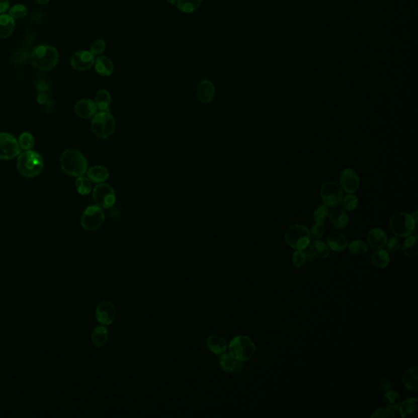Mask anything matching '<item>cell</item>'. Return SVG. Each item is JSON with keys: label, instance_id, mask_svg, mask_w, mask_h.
<instances>
[{"label": "cell", "instance_id": "obj_14", "mask_svg": "<svg viewBox=\"0 0 418 418\" xmlns=\"http://www.w3.org/2000/svg\"><path fill=\"white\" fill-rule=\"evenodd\" d=\"M360 177L352 169L343 170L340 176L341 187L348 194L356 193L360 187Z\"/></svg>", "mask_w": 418, "mask_h": 418}, {"label": "cell", "instance_id": "obj_36", "mask_svg": "<svg viewBox=\"0 0 418 418\" xmlns=\"http://www.w3.org/2000/svg\"><path fill=\"white\" fill-rule=\"evenodd\" d=\"M18 143L22 150H31L35 145V137L30 132H22L18 140Z\"/></svg>", "mask_w": 418, "mask_h": 418}, {"label": "cell", "instance_id": "obj_41", "mask_svg": "<svg viewBox=\"0 0 418 418\" xmlns=\"http://www.w3.org/2000/svg\"><path fill=\"white\" fill-rule=\"evenodd\" d=\"M310 236L314 238H321L324 235L325 232H326V226L323 222H316L311 227V230H310Z\"/></svg>", "mask_w": 418, "mask_h": 418}, {"label": "cell", "instance_id": "obj_12", "mask_svg": "<svg viewBox=\"0 0 418 418\" xmlns=\"http://www.w3.org/2000/svg\"><path fill=\"white\" fill-rule=\"evenodd\" d=\"M117 311L115 305L108 300H104L98 304L96 309V318L102 325H111L115 322Z\"/></svg>", "mask_w": 418, "mask_h": 418}, {"label": "cell", "instance_id": "obj_32", "mask_svg": "<svg viewBox=\"0 0 418 418\" xmlns=\"http://www.w3.org/2000/svg\"><path fill=\"white\" fill-rule=\"evenodd\" d=\"M203 0H178L177 8L184 13H193L201 6Z\"/></svg>", "mask_w": 418, "mask_h": 418}, {"label": "cell", "instance_id": "obj_5", "mask_svg": "<svg viewBox=\"0 0 418 418\" xmlns=\"http://www.w3.org/2000/svg\"><path fill=\"white\" fill-rule=\"evenodd\" d=\"M389 225L393 234L400 238L409 236L413 232L416 234L417 230V222L407 212H396L390 217Z\"/></svg>", "mask_w": 418, "mask_h": 418}, {"label": "cell", "instance_id": "obj_37", "mask_svg": "<svg viewBox=\"0 0 418 418\" xmlns=\"http://www.w3.org/2000/svg\"><path fill=\"white\" fill-rule=\"evenodd\" d=\"M342 204H343V208L345 211H353L356 209L359 204V199L355 194H348L346 195L344 198H343L342 200Z\"/></svg>", "mask_w": 418, "mask_h": 418}, {"label": "cell", "instance_id": "obj_15", "mask_svg": "<svg viewBox=\"0 0 418 418\" xmlns=\"http://www.w3.org/2000/svg\"><path fill=\"white\" fill-rule=\"evenodd\" d=\"M196 94L198 99L202 103L208 104L212 102L216 96V89L213 82L208 79L202 80L198 85Z\"/></svg>", "mask_w": 418, "mask_h": 418}, {"label": "cell", "instance_id": "obj_46", "mask_svg": "<svg viewBox=\"0 0 418 418\" xmlns=\"http://www.w3.org/2000/svg\"><path fill=\"white\" fill-rule=\"evenodd\" d=\"M10 7L9 0H0V14H4L9 10Z\"/></svg>", "mask_w": 418, "mask_h": 418}, {"label": "cell", "instance_id": "obj_38", "mask_svg": "<svg viewBox=\"0 0 418 418\" xmlns=\"http://www.w3.org/2000/svg\"><path fill=\"white\" fill-rule=\"evenodd\" d=\"M27 13H28V10L23 5H13L9 10V15L11 16L13 19L25 18L27 15Z\"/></svg>", "mask_w": 418, "mask_h": 418}, {"label": "cell", "instance_id": "obj_9", "mask_svg": "<svg viewBox=\"0 0 418 418\" xmlns=\"http://www.w3.org/2000/svg\"><path fill=\"white\" fill-rule=\"evenodd\" d=\"M105 221L104 212L98 206H89L82 212L80 223L86 230H97L102 226Z\"/></svg>", "mask_w": 418, "mask_h": 418}, {"label": "cell", "instance_id": "obj_49", "mask_svg": "<svg viewBox=\"0 0 418 418\" xmlns=\"http://www.w3.org/2000/svg\"><path fill=\"white\" fill-rule=\"evenodd\" d=\"M166 1L172 5H176L177 2H178V0H166Z\"/></svg>", "mask_w": 418, "mask_h": 418}, {"label": "cell", "instance_id": "obj_10", "mask_svg": "<svg viewBox=\"0 0 418 418\" xmlns=\"http://www.w3.org/2000/svg\"><path fill=\"white\" fill-rule=\"evenodd\" d=\"M21 154L18 141L11 134L0 132V159L10 160Z\"/></svg>", "mask_w": 418, "mask_h": 418}, {"label": "cell", "instance_id": "obj_24", "mask_svg": "<svg viewBox=\"0 0 418 418\" xmlns=\"http://www.w3.org/2000/svg\"><path fill=\"white\" fill-rule=\"evenodd\" d=\"M418 368L416 367L409 368L405 371L402 377L403 386H405L408 390H412L414 392L418 391L417 383Z\"/></svg>", "mask_w": 418, "mask_h": 418}, {"label": "cell", "instance_id": "obj_27", "mask_svg": "<svg viewBox=\"0 0 418 418\" xmlns=\"http://www.w3.org/2000/svg\"><path fill=\"white\" fill-rule=\"evenodd\" d=\"M109 331L105 325H99L94 328L92 333V342L96 347H103L108 341Z\"/></svg>", "mask_w": 418, "mask_h": 418}, {"label": "cell", "instance_id": "obj_45", "mask_svg": "<svg viewBox=\"0 0 418 418\" xmlns=\"http://www.w3.org/2000/svg\"><path fill=\"white\" fill-rule=\"evenodd\" d=\"M379 385L381 390H384V391H387V390H390V388L392 386L391 381L385 377H381L380 378Z\"/></svg>", "mask_w": 418, "mask_h": 418}, {"label": "cell", "instance_id": "obj_18", "mask_svg": "<svg viewBox=\"0 0 418 418\" xmlns=\"http://www.w3.org/2000/svg\"><path fill=\"white\" fill-rule=\"evenodd\" d=\"M329 220L331 225L338 230H343L349 223V216L343 208L333 207L329 212Z\"/></svg>", "mask_w": 418, "mask_h": 418}, {"label": "cell", "instance_id": "obj_19", "mask_svg": "<svg viewBox=\"0 0 418 418\" xmlns=\"http://www.w3.org/2000/svg\"><path fill=\"white\" fill-rule=\"evenodd\" d=\"M327 244L330 250L340 253L346 250L348 246L347 237L340 232H336L328 235L327 238Z\"/></svg>", "mask_w": 418, "mask_h": 418}, {"label": "cell", "instance_id": "obj_30", "mask_svg": "<svg viewBox=\"0 0 418 418\" xmlns=\"http://www.w3.org/2000/svg\"><path fill=\"white\" fill-rule=\"evenodd\" d=\"M403 253L406 257L413 258L418 254V238L416 235H409L403 242Z\"/></svg>", "mask_w": 418, "mask_h": 418}, {"label": "cell", "instance_id": "obj_11", "mask_svg": "<svg viewBox=\"0 0 418 418\" xmlns=\"http://www.w3.org/2000/svg\"><path fill=\"white\" fill-rule=\"evenodd\" d=\"M93 197L96 204L102 208H111L116 201L115 191L106 183H100L94 188Z\"/></svg>", "mask_w": 418, "mask_h": 418}, {"label": "cell", "instance_id": "obj_2", "mask_svg": "<svg viewBox=\"0 0 418 418\" xmlns=\"http://www.w3.org/2000/svg\"><path fill=\"white\" fill-rule=\"evenodd\" d=\"M31 61L37 69L48 71L56 67L59 61V53L54 47L39 45L31 52Z\"/></svg>", "mask_w": 418, "mask_h": 418}, {"label": "cell", "instance_id": "obj_8", "mask_svg": "<svg viewBox=\"0 0 418 418\" xmlns=\"http://www.w3.org/2000/svg\"><path fill=\"white\" fill-rule=\"evenodd\" d=\"M320 195L323 204L333 208L340 204L343 198V190L340 185L332 181L325 182L320 188Z\"/></svg>", "mask_w": 418, "mask_h": 418}, {"label": "cell", "instance_id": "obj_29", "mask_svg": "<svg viewBox=\"0 0 418 418\" xmlns=\"http://www.w3.org/2000/svg\"><path fill=\"white\" fill-rule=\"evenodd\" d=\"M310 251L316 258L325 259L330 256V248L327 243L321 240L313 241L310 243Z\"/></svg>", "mask_w": 418, "mask_h": 418}, {"label": "cell", "instance_id": "obj_44", "mask_svg": "<svg viewBox=\"0 0 418 418\" xmlns=\"http://www.w3.org/2000/svg\"><path fill=\"white\" fill-rule=\"evenodd\" d=\"M386 245L388 253L394 254L397 251H399V248H400V240H399V237L390 238L389 240H387Z\"/></svg>", "mask_w": 418, "mask_h": 418}, {"label": "cell", "instance_id": "obj_13", "mask_svg": "<svg viewBox=\"0 0 418 418\" xmlns=\"http://www.w3.org/2000/svg\"><path fill=\"white\" fill-rule=\"evenodd\" d=\"M95 63V56L90 51L82 50L76 52L71 59L70 65L77 71H85L91 69Z\"/></svg>", "mask_w": 418, "mask_h": 418}, {"label": "cell", "instance_id": "obj_33", "mask_svg": "<svg viewBox=\"0 0 418 418\" xmlns=\"http://www.w3.org/2000/svg\"><path fill=\"white\" fill-rule=\"evenodd\" d=\"M95 104L98 109L102 111H106L110 107L111 103V94L108 91L102 89L96 94Z\"/></svg>", "mask_w": 418, "mask_h": 418}, {"label": "cell", "instance_id": "obj_21", "mask_svg": "<svg viewBox=\"0 0 418 418\" xmlns=\"http://www.w3.org/2000/svg\"><path fill=\"white\" fill-rule=\"evenodd\" d=\"M207 347L212 353L221 356L227 350V343L221 336L211 335L207 339Z\"/></svg>", "mask_w": 418, "mask_h": 418}, {"label": "cell", "instance_id": "obj_35", "mask_svg": "<svg viewBox=\"0 0 418 418\" xmlns=\"http://www.w3.org/2000/svg\"><path fill=\"white\" fill-rule=\"evenodd\" d=\"M347 247H349V251L351 254L353 255H363L368 253V245L366 242L361 239H358V240L352 241Z\"/></svg>", "mask_w": 418, "mask_h": 418}, {"label": "cell", "instance_id": "obj_25", "mask_svg": "<svg viewBox=\"0 0 418 418\" xmlns=\"http://www.w3.org/2000/svg\"><path fill=\"white\" fill-rule=\"evenodd\" d=\"M15 21L9 14H0V39H7L13 34Z\"/></svg>", "mask_w": 418, "mask_h": 418}, {"label": "cell", "instance_id": "obj_3", "mask_svg": "<svg viewBox=\"0 0 418 418\" xmlns=\"http://www.w3.org/2000/svg\"><path fill=\"white\" fill-rule=\"evenodd\" d=\"M44 160L41 155L34 150H26L18 155V169L21 175L26 178H35L41 174Z\"/></svg>", "mask_w": 418, "mask_h": 418}, {"label": "cell", "instance_id": "obj_47", "mask_svg": "<svg viewBox=\"0 0 418 418\" xmlns=\"http://www.w3.org/2000/svg\"><path fill=\"white\" fill-rule=\"evenodd\" d=\"M304 253H305V256H306V262H309V263L314 262L315 257L313 255L312 253L310 250L305 249Z\"/></svg>", "mask_w": 418, "mask_h": 418}, {"label": "cell", "instance_id": "obj_6", "mask_svg": "<svg viewBox=\"0 0 418 418\" xmlns=\"http://www.w3.org/2000/svg\"><path fill=\"white\" fill-rule=\"evenodd\" d=\"M310 232L305 225H291L284 234L286 243L295 250H305L310 243Z\"/></svg>", "mask_w": 418, "mask_h": 418}, {"label": "cell", "instance_id": "obj_28", "mask_svg": "<svg viewBox=\"0 0 418 418\" xmlns=\"http://www.w3.org/2000/svg\"><path fill=\"white\" fill-rule=\"evenodd\" d=\"M390 254L386 250L377 249L371 257L372 264L377 269H385L390 264Z\"/></svg>", "mask_w": 418, "mask_h": 418}, {"label": "cell", "instance_id": "obj_43", "mask_svg": "<svg viewBox=\"0 0 418 418\" xmlns=\"http://www.w3.org/2000/svg\"><path fill=\"white\" fill-rule=\"evenodd\" d=\"M293 263L295 267L301 268L306 263V256L304 250H296L293 254Z\"/></svg>", "mask_w": 418, "mask_h": 418}, {"label": "cell", "instance_id": "obj_20", "mask_svg": "<svg viewBox=\"0 0 418 418\" xmlns=\"http://www.w3.org/2000/svg\"><path fill=\"white\" fill-rule=\"evenodd\" d=\"M220 365L225 372L229 373H238L243 368L242 362L235 360L230 354L221 355Z\"/></svg>", "mask_w": 418, "mask_h": 418}, {"label": "cell", "instance_id": "obj_23", "mask_svg": "<svg viewBox=\"0 0 418 418\" xmlns=\"http://www.w3.org/2000/svg\"><path fill=\"white\" fill-rule=\"evenodd\" d=\"M87 175L89 180L99 184L104 183L110 177L108 170L103 166L99 165L90 168L87 171Z\"/></svg>", "mask_w": 418, "mask_h": 418}, {"label": "cell", "instance_id": "obj_42", "mask_svg": "<svg viewBox=\"0 0 418 418\" xmlns=\"http://www.w3.org/2000/svg\"><path fill=\"white\" fill-rule=\"evenodd\" d=\"M372 418H394L395 417V413L393 412L392 409H390L389 407H379L377 408L371 416Z\"/></svg>", "mask_w": 418, "mask_h": 418}, {"label": "cell", "instance_id": "obj_39", "mask_svg": "<svg viewBox=\"0 0 418 418\" xmlns=\"http://www.w3.org/2000/svg\"><path fill=\"white\" fill-rule=\"evenodd\" d=\"M329 214V210H328V207L326 205H320L316 208V210L314 212V221L316 222H323L326 221V219L328 217Z\"/></svg>", "mask_w": 418, "mask_h": 418}, {"label": "cell", "instance_id": "obj_31", "mask_svg": "<svg viewBox=\"0 0 418 418\" xmlns=\"http://www.w3.org/2000/svg\"><path fill=\"white\" fill-rule=\"evenodd\" d=\"M401 402H402V397L396 390H389L386 391V394H384V403L386 407L390 409H399Z\"/></svg>", "mask_w": 418, "mask_h": 418}, {"label": "cell", "instance_id": "obj_26", "mask_svg": "<svg viewBox=\"0 0 418 418\" xmlns=\"http://www.w3.org/2000/svg\"><path fill=\"white\" fill-rule=\"evenodd\" d=\"M399 412L402 417H413L417 414V399L411 398L401 402L399 407Z\"/></svg>", "mask_w": 418, "mask_h": 418}, {"label": "cell", "instance_id": "obj_4", "mask_svg": "<svg viewBox=\"0 0 418 418\" xmlns=\"http://www.w3.org/2000/svg\"><path fill=\"white\" fill-rule=\"evenodd\" d=\"M256 346L249 337L244 335L234 337L229 345L230 356L240 362L252 360L256 353Z\"/></svg>", "mask_w": 418, "mask_h": 418}, {"label": "cell", "instance_id": "obj_48", "mask_svg": "<svg viewBox=\"0 0 418 418\" xmlns=\"http://www.w3.org/2000/svg\"><path fill=\"white\" fill-rule=\"evenodd\" d=\"M35 1H36L38 4H39V5H48V2H49V0H35Z\"/></svg>", "mask_w": 418, "mask_h": 418}, {"label": "cell", "instance_id": "obj_22", "mask_svg": "<svg viewBox=\"0 0 418 418\" xmlns=\"http://www.w3.org/2000/svg\"><path fill=\"white\" fill-rule=\"evenodd\" d=\"M94 66L98 74L104 77L111 75L115 69L113 61L106 56H98V58L95 59Z\"/></svg>", "mask_w": 418, "mask_h": 418}, {"label": "cell", "instance_id": "obj_16", "mask_svg": "<svg viewBox=\"0 0 418 418\" xmlns=\"http://www.w3.org/2000/svg\"><path fill=\"white\" fill-rule=\"evenodd\" d=\"M368 244L375 249H381L387 243V234L381 228H373L367 234Z\"/></svg>", "mask_w": 418, "mask_h": 418}, {"label": "cell", "instance_id": "obj_40", "mask_svg": "<svg viewBox=\"0 0 418 418\" xmlns=\"http://www.w3.org/2000/svg\"><path fill=\"white\" fill-rule=\"evenodd\" d=\"M106 48V43L103 39H98L93 43L90 47V52L94 56H100L105 52Z\"/></svg>", "mask_w": 418, "mask_h": 418}, {"label": "cell", "instance_id": "obj_7", "mask_svg": "<svg viewBox=\"0 0 418 418\" xmlns=\"http://www.w3.org/2000/svg\"><path fill=\"white\" fill-rule=\"evenodd\" d=\"M115 119L107 111H102L94 115L92 120V131L97 137L108 138L115 130Z\"/></svg>", "mask_w": 418, "mask_h": 418}, {"label": "cell", "instance_id": "obj_17", "mask_svg": "<svg viewBox=\"0 0 418 418\" xmlns=\"http://www.w3.org/2000/svg\"><path fill=\"white\" fill-rule=\"evenodd\" d=\"M76 115L82 119H89L94 117L97 114L98 107L95 102L90 99H82L77 102L74 106Z\"/></svg>", "mask_w": 418, "mask_h": 418}, {"label": "cell", "instance_id": "obj_34", "mask_svg": "<svg viewBox=\"0 0 418 418\" xmlns=\"http://www.w3.org/2000/svg\"><path fill=\"white\" fill-rule=\"evenodd\" d=\"M76 190L81 195H88L91 193L92 183L89 178H85L83 176L78 177L75 182Z\"/></svg>", "mask_w": 418, "mask_h": 418}, {"label": "cell", "instance_id": "obj_1", "mask_svg": "<svg viewBox=\"0 0 418 418\" xmlns=\"http://www.w3.org/2000/svg\"><path fill=\"white\" fill-rule=\"evenodd\" d=\"M60 163L62 171L71 177H81L88 171V162L85 155L77 150L69 149L61 154Z\"/></svg>", "mask_w": 418, "mask_h": 418}]
</instances>
